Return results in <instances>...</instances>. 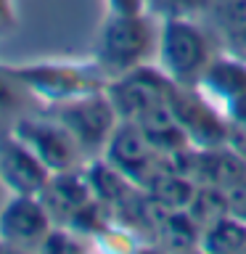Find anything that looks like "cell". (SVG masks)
Instances as JSON below:
<instances>
[{
    "label": "cell",
    "instance_id": "cell-20",
    "mask_svg": "<svg viewBox=\"0 0 246 254\" xmlns=\"http://www.w3.org/2000/svg\"><path fill=\"white\" fill-rule=\"evenodd\" d=\"M212 0H146V11L154 13L156 19H167V16H204Z\"/></svg>",
    "mask_w": 246,
    "mask_h": 254
},
{
    "label": "cell",
    "instance_id": "cell-3",
    "mask_svg": "<svg viewBox=\"0 0 246 254\" xmlns=\"http://www.w3.org/2000/svg\"><path fill=\"white\" fill-rule=\"evenodd\" d=\"M13 71L43 106L103 90L109 82L95 61H35L13 66Z\"/></svg>",
    "mask_w": 246,
    "mask_h": 254
},
{
    "label": "cell",
    "instance_id": "cell-10",
    "mask_svg": "<svg viewBox=\"0 0 246 254\" xmlns=\"http://www.w3.org/2000/svg\"><path fill=\"white\" fill-rule=\"evenodd\" d=\"M51 170L21 138L8 130L0 132V183L8 193L40 196L51 180Z\"/></svg>",
    "mask_w": 246,
    "mask_h": 254
},
{
    "label": "cell",
    "instance_id": "cell-24",
    "mask_svg": "<svg viewBox=\"0 0 246 254\" xmlns=\"http://www.w3.org/2000/svg\"><path fill=\"white\" fill-rule=\"evenodd\" d=\"M109 11H114V13L146 11V0H109Z\"/></svg>",
    "mask_w": 246,
    "mask_h": 254
},
{
    "label": "cell",
    "instance_id": "cell-5",
    "mask_svg": "<svg viewBox=\"0 0 246 254\" xmlns=\"http://www.w3.org/2000/svg\"><path fill=\"white\" fill-rule=\"evenodd\" d=\"M8 130H11L16 138H21L27 143V146L43 159V164L51 172L77 170V167H85L90 162V159L85 156L82 146L74 140V135H71L53 114H48L43 106L16 117Z\"/></svg>",
    "mask_w": 246,
    "mask_h": 254
},
{
    "label": "cell",
    "instance_id": "cell-19",
    "mask_svg": "<svg viewBox=\"0 0 246 254\" xmlns=\"http://www.w3.org/2000/svg\"><path fill=\"white\" fill-rule=\"evenodd\" d=\"M185 212L198 222V228L204 230L206 225H212L214 220H220V217H225V214H228L225 190L217 188V186H198L193 201L188 204Z\"/></svg>",
    "mask_w": 246,
    "mask_h": 254
},
{
    "label": "cell",
    "instance_id": "cell-9",
    "mask_svg": "<svg viewBox=\"0 0 246 254\" xmlns=\"http://www.w3.org/2000/svg\"><path fill=\"white\" fill-rule=\"evenodd\" d=\"M101 156L109 164H114L119 172H124L135 186H143L170 159L148 140V135L138 125L127 122V119H122L117 125V130L111 132V138Z\"/></svg>",
    "mask_w": 246,
    "mask_h": 254
},
{
    "label": "cell",
    "instance_id": "cell-17",
    "mask_svg": "<svg viewBox=\"0 0 246 254\" xmlns=\"http://www.w3.org/2000/svg\"><path fill=\"white\" fill-rule=\"evenodd\" d=\"M40 103L32 90L16 77L13 66L0 64V122H5L8 127L13 125L16 117L27 114L32 109H40Z\"/></svg>",
    "mask_w": 246,
    "mask_h": 254
},
{
    "label": "cell",
    "instance_id": "cell-7",
    "mask_svg": "<svg viewBox=\"0 0 246 254\" xmlns=\"http://www.w3.org/2000/svg\"><path fill=\"white\" fill-rule=\"evenodd\" d=\"M170 109L175 119L180 122L183 132L188 135L190 146L196 148L225 146V138H228L225 111L212 98H206L198 87L175 85L170 93Z\"/></svg>",
    "mask_w": 246,
    "mask_h": 254
},
{
    "label": "cell",
    "instance_id": "cell-21",
    "mask_svg": "<svg viewBox=\"0 0 246 254\" xmlns=\"http://www.w3.org/2000/svg\"><path fill=\"white\" fill-rule=\"evenodd\" d=\"M228 198V214H233L238 220H246V178L236 180L233 186L222 188Z\"/></svg>",
    "mask_w": 246,
    "mask_h": 254
},
{
    "label": "cell",
    "instance_id": "cell-4",
    "mask_svg": "<svg viewBox=\"0 0 246 254\" xmlns=\"http://www.w3.org/2000/svg\"><path fill=\"white\" fill-rule=\"evenodd\" d=\"M48 114H53L66 130L74 135V140L82 146L87 159H95L103 154L111 132L122 122L114 109V103L106 95V87L95 93H85L69 101L45 103L43 106Z\"/></svg>",
    "mask_w": 246,
    "mask_h": 254
},
{
    "label": "cell",
    "instance_id": "cell-8",
    "mask_svg": "<svg viewBox=\"0 0 246 254\" xmlns=\"http://www.w3.org/2000/svg\"><path fill=\"white\" fill-rule=\"evenodd\" d=\"M53 225L56 222L40 196L8 193L0 206V244L8 249H40Z\"/></svg>",
    "mask_w": 246,
    "mask_h": 254
},
{
    "label": "cell",
    "instance_id": "cell-12",
    "mask_svg": "<svg viewBox=\"0 0 246 254\" xmlns=\"http://www.w3.org/2000/svg\"><path fill=\"white\" fill-rule=\"evenodd\" d=\"M198 90L206 98H212L222 111L233 101L244 98L246 95V56L233 53V51L214 53L209 66L201 74Z\"/></svg>",
    "mask_w": 246,
    "mask_h": 254
},
{
    "label": "cell",
    "instance_id": "cell-11",
    "mask_svg": "<svg viewBox=\"0 0 246 254\" xmlns=\"http://www.w3.org/2000/svg\"><path fill=\"white\" fill-rule=\"evenodd\" d=\"M95 198L93 186L87 180L85 167L66 172H53L48 186L40 193V201L45 204L48 214L53 217L56 225H69V220L82 209L85 204H90Z\"/></svg>",
    "mask_w": 246,
    "mask_h": 254
},
{
    "label": "cell",
    "instance_id": "cell-23",
    "mask_svg": "<svg viewBox=\"0 0 246 254\" xmlns=\"http://www.w3.org/2000/svg\"><path fill=\"white\" fill-rule=\"evenodd\" d=\"M16 8H13V0H0V37H8L11 32L16 29Z\"/></svg>",
    "mask_w": 246,
    "mask_h": 254
},
{
    "label": "cell",
    "instance_id": "cell-6",
    "mask_svg": "<svg viewBox=\"0 0 246 254\" xmlns=\"http://www.w3.org/2000/svg\"><path fill=\"white\" fill-rule=\"evenodd\" d=\"M175 82L164 74L162 66H135L124 74H119L106 82V95L114 103L119 119H140L143 114H148L151 109L170 103V93H172Z\"/></svg>",
    "mask_w": 246,
    "mask_h": 254
},
{
    "label": "cell",
    "instance_id": "cell-16",
    "mask_svg": "<svg viewBox=\"0 0 246 254\" xmlns=\"http://www.w3.org/2000/svg\"><path fill=\"white\" fill-rule=\"evenodd\" d=\"M201 241V228L198 222L190 217L185 209L178 212H164V217L159 220V225L154 230V246H162V249H193Z\"/></svg>",
    "mask_w": 246,
    "mask_h": 254
},
{
    "label": "cell",
    "instance_id": "cell-25",
    "mask_svg": "<svg viewBox=\"0 0 246 254\" xmlns=\"http://www.w3.org/2000/svg\"><path fill=\"white\" fill-rule=\"evenodd\" d=\"M5 198H8V190L3 188V183H0V206H3V201H5Z\"/></svg>",
    "mask_w": 246,
    "mask_h": 254
},
{
    "label": "cell",
    "instance_id": "cell-14",
    "mask_svg": "<svg viewBox=\"0 0 246 254\" xmlns=\"http://www.w3.org/2000/svg\"><path fill=\"white\" fill-rule=\"evenodd\" d=\"M204 16L228 51L246 56V0H212Z\"/></svg>",
    "mask_w": 246,
    "mask_h": 254
},
{
    "label": "cell",
    "instance_id": "cell-13",
    "mask_svg": "<svg viewBox=\"0 0 246 254\" xmlns=\"http://www.w3.org/2000/svg\"><path fill=\"white\" fill-rule=\"evenodd\" d=\"M140 188L146 190L159 206H164V209H170V212H178V209H188V204L193 201V196H196L198 183L183 170H178V167L172 164V159H167Z\"/></svg>",
    "mask_w": 246,
    "mask_h": 254
},
{
    "label": "cell",
    "instance_id": "cell-15",
    "mask_svg": "<svg viewBox=\"0 0 246 254\" xmlns=\"http://www.w3.org/2000/svg\"><path fill=\"white\" fill-rule=\"evenodd\" d=\"M85 172H87V180H90V186H93L95 198L106 204L111 212H114L117 206H122L127 198L140 188V186H135L124 172H119L114 164H109L103 156L90 159V162L85 164Z\"/></svg>",
    "mask_w": 246,
    "mask_h": 254
},
{
    "label": "cell",
    "instance_id": "cell-1",
    "mask_svg": "<svg viewBox=\"0 0 246 254\" xmlns=\"http://www.w3.org/2000/svg\"><path fill=\"white\" fill-rule=\"evenodd\" d=\"M154 19L156 16L148 11H109L93 53V61L109 79L151 61V56L159 48V27L154 24Z\"/></svg>",
    "mask_w": 246,
    "mask_h": 254
},
{
    "label": "cell",
    "instance_id": "cell-2",
    "mask_svg": "<svg viewBox=\"0 0 246 254\" xmlns=\"http://www.w3.org/2000/svg\"><path fill=\"white\" fill-rule=\"evenodd\" d=\"M159 66L175 85L198 87L204 69L209 66L214 48L212 35L190 16L159 19Z\"/></svg>",
    "mask_w": 246,
    "mask_h": 254
},
{
    "label": "cell",
    "instance_id": "cell-18",
    "mask_svg": "<svg viewBox=\"0 0 246 254\" xmlns=\"http://www.w3.org/2000/svg\"><path fill=\"white\" fill-rule=\"evenodd\" d=\"M198 249L212 254H238L246 252V220H238L233 214L214 220L212 225L201 230Z\"/></svg>",
    "mask_w": 246,
    "mask_h": 254
},
{
    "label": "cell",
    "instance_id": "cell-22",
    "mask_svg": "<svg viewBox=\"0 0 246 254\" xmlns=\"http://www.w3.org/2000/svg\"><path fill=\"white\" fill-rule=\"evenodd\" d=\"M225 146L233 148L236 154L246 162V117L228 119V138H225Z\"/></svg>",
    "mask_w": 246,
    "mask_h": 254
}]
</instances>
